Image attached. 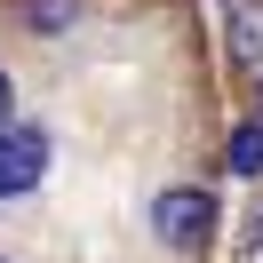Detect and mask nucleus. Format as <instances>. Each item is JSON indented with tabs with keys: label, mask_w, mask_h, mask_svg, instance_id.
Masks as SVG:
<instances>
[{
	"label": "nucleus",
	"mask_w": 263,
	"mask_h": 263,
	"mask_svg": "<svg viewBox=\"0 0 263 263\" xmlns=\"http://www.w3.org/2000/svg\"><path fill=\"white\" fill-rule=\"evenodd\" d=\"M32 24H40V32H64V24H72V0H32Z\"/></svg>",
	"instance_id": "39448f33"
},
{
	"label": "nucleus",
	"mask_w": 263,
	"mask_h": 263,
	"mask_svg": "<svg viewBox=\"0 0 263 263\" xmlns=\"http://www.w3.org/2000/svg\"><path fill=\"white\" fill-rule=\"evenodd\" d=\"M255 247H263V215H255Z\"/></svg>",
	"instance_id": "0eeeda50"
},
{
	"label": "nucleus",
	"mask_w": 263,
	"mask_h": 263,
	"mask_svg": "<svg viewBox=\"0 0 263 263\" xmlns=\"http://www.w3.org/2000/svg\"><path fill=\"white\" fill-rule=\"evenodd\" d=\"M0 128H8V80H0Z\"/></svg>",
	"instance_id": "423d86ee"
},
{
	"label": "nucleus",
	"mask_w": 263,
	"mask_h": 263,
	"mask_svg": "<svg viewBox=\"0 0 263 263\" xmlns=\"http://www.w3.org/2000/svg\"><path fill=\"white\" fill-rule=\"evenodd\" d=\"M231 167H239V176H263V120H247V128L231 136Z\"/></svg>",
	"instance_id": "20e7f679"
},
{
	"label": "nucleus",
	"mask_w": 263,
	"mask_h": 263,
	"mask_svg": "<svg viewBox=\"0 0 263 263\" xmlns=\"http://www.w3.org/2000/svg\"><path fill=\"white\" fill-rule=\"evenodd\" d=\"M152 231H160L167 247H199V239H215V192H199V183L160 192V199H152Z\"/></svg>",
	"instance_id": "f257e3e1"
},
{
	"label": "nucleus",
	"mask_w": 263,
	"mask_h": 263,
	"mask_svg": "<svg viewBox=\"0 0 263 263\" xmlns=\"http://www.w3.org/2000/svg\"><path fill=\"white\" fill-rule=\"evenodd\" d=\"M231 8H239V16H231V56H239V64H263V8L255 0H231Z\"/></svg>",
	"instance_id": "7ed1b4c3"
},
{
	"label": "nucleus",
	"mask_w": 263,
	"mask_h": 263,
	"mask_svg": "<svg viewBox=\"0 0 263 263\" xmlns=\"http://www.w3.org/2000/svg\"><path fill=\"white\" fill-rule=\"evenodd\" d=\"M40 167H48V136L40 128H0V199L40 183Z\"/></svg>",
	"instance_id": "f03ea898"
}]
</instances>
